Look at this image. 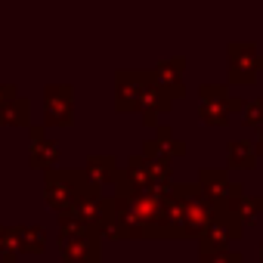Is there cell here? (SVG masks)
<instances>
[{
  "label": "cell",
  "mask_w": 263,
  "mask_h": 263,
  "mask_svg": "<svg viewBox=\"0 0 263 263\" xmlns=\"http://www.w3.org/2000/svg\"><path fill=\"white\" fill-rule=\"evenodd\" d=\"M260 71H263V53L254 44L229 47V78L232 81H254Z\"/></svg>",
  "instance_id": "obj_7"
},
{
  "label": "cell",
  "mask_w": 263,
  "mask_h": 263,
  "mask_svg": "<svg viewBox=\"0 0 263 263\" xmlns=\"http://www.w3.org/2000/svg\"><path fill=\"white\" fill-rule=\"evenodd\" d=\"M201 118L208 124H226L232 111H238V99L229 93V87L223 84H201Z\"/></svg>",
  "instance_id": "obj_5"
},
{
  "label": "cell",
  "mask_w": 263,
  "mask_h": 263,
  "mask_svg": "<svg viewBox=\"0 0 263 263\" xmlns=\"http://www.w3.org/2000/svg\"><path fill=\"white\" fill-rule=\"evenodd\" d=\"M232 214H235L241 223H254L257 214H263V195H248V198H241Z\"/></svg>",
  "instance_id": "obj_16"
},
{
  "label": "cell",
  "mask_w": 263,
  "mask_h": 263,
  "mask_svg": "<svg viewBox=\"0 0 263 263\" xmlns=\"http://www.w3.org/2000/svg\"><path fill=\"white\" fill-rule=\"evenodd\" d=\"M238 235H241V220L232 211L217 208L214 217L208 220V226L201 229L198 241H201V251H226Z\"/></svg>",
  "instance_id": "obj_4"
},
{
  "label": "cell",
  "mask_w": 263,
  "mask_h": 263,
  "mask_svg": "<svg viewBox=\"0 0 263 263\" xmlns=\"http://www.w3.org/2000/svg\"><path fill=\"white\" fill-rule=\"evenodd\" d=\"M260 263H263V241H260Z\"/></svg>",
  "instance_id": "obj_22"
},
{
  "label": "cell",
  "mask_w": 263,
  "mask_h": 263,
  "mask_svg": "<svg viewBox=\"0 0 263 263\" xmlns=\"http://www.w3.org/2000/svg\"><path fill=\"white\" fill-rule=\"evenodd\" d=\"M0 124H28V102L25 99H10L0 105Z\"/></svg>",
  "instance_id": "obj_15"
},
{
  "label": "cell",
  "mask_w": 263,
  "mask_h": 263,
  "mask_svg": "<svg viewBox=\"0 0 263 263\" xmlns=\"http://www.w3.org/2000/svg\"><path fill=\"white\" fill-rule=\"evenodd\" d=\"M155 90L152 71H121L118 74V108H143L146 96Z\"/></svg>",
  "instance_id": "obj_6"
},
{
  "label": "cell",
  "mask_w": 263,
  "mask_h": 263,
  "mask_svg": "<svg viewBox=\"0 0 263 263\" xmlns=\"http://www.w3.org/2000/svg\"><path fill=\"white\" fill-rule=\"evenodd\" d=\"M198 263H241V254L226 248V251H201Z\"/></svg>",
  "instance_id": "obj_17"
},
{
  "label": "cell",
  "mask_w": 263,
  "mask_h": 263,
  "mask_svg": "<svg viewBox=\"0 0 263 263\" xmlns=\"http://www.w3.org/2000/svg\"><path fill=\"white\" fill-rule=\"evenodd\" d=\"M96 186L87 180L84 171H50L47 174V201L59 208L62 214L71 211L84 195H90Z\"/></svg>",
  "instance_id": "obj_3"
},
{
  "label": "cell",
  "mask_w": 263,
  "mask_h": 263,
  "mask_svg": "<svg viewBox=\"0 0 263 263\" xmlns=\"http://www.w3.org/2000/svg\"><path fill=\"white\" fill-rule=\"evenodd\" d=\"M62 263H99V235L81 232L62 238Z\"/></svg>",
  "instance_id": "obj_9"
},
{
  "label": "cell",
  "mask_w": 263,
  "mask_h": 263,
  "mask_svg": "<svg viewBox=\"0 0 263 263\" xmlns=\"http://www.w3.org/2000/svg\"><path fill=\"white\" fill-rule=\"evenodd\" d=\"M87 180H90L96 189H102V186H115V189H118V183H121L118 161H115L111 155H93V158L87 161Z\"/></svg>",
  "instance_id": "obj_10"
},
{
  "label": "cell",
  "mask_w": 263,
  "mask_h": 263,
  "mask_svg": "<svg viewBox=\"0 0 263 263\" xmlns=\"http://www.w3.org/2000/svg\"><path fill=\"white\" fill-rule=\"evenodd\" d=\"M254 161H257V149H254L248 140H232V143H229V167L251 171Z\"/></svg>",
  "instance_id": "obj_13"
},
{
  "label": "cell",
  "mask_w": 263,
  "mask_h": 263,
  "mask_svg": "<svg viewBox=\"0 0 263 263\" xmlns=\"http://www.w3.org/2000/svg\"><path fill=\"white\" fill-rule=\"evenodd\" d=\"M44 115H47V124H71L74 99H71V87L68 84H50L47 87Z\"/></svg>",
  "instance_id": "obj_8"
},
{
  "label": "cell",
  "mask_w": 263,
  "mask_h": 263,
  "mask_svg": "<svg viewBox=\"0 0 263 263\" xmlns=\"http://www.w3.org/2000/svg\"><path fill=\"white\" fill-rule=\"evenodd\" d=\"M164 208L171 235H201V229L217 211L214 201L198 186H183V183H171V189L164 192Z\"/></svg>",
  "instance_id": "obj_2"
},
{
  "label": "cell",
  "mask_w": 263,
  "mask_h": 263,
  "mask_svg": "<svg viewBox=\"0 0 263 263\" xmlns=\"http://www.w3.org/2000/svg\"><path fill=\"white\" fill-rule=\"evenodd\" d=\"M59 158V146L44 137V130H34V146H31V167L50 171Z\"/></svg>",
  "instance_id": "obj_12"
},
{
  "label": "cell",
  "mask_w": 263,
  "mask_h": 263,
  "mask_svg": "<svg viewBox=\"0 0 263 263\" xmlns=\"http://www.w3.org/2000/svg\"><path fill=\"white\" fill-rule=\"evenodd\" d=\"M16 248H19L16 229H0V257H4V263H13V251Z\"/></svg>",
  "instance_id": "obj_18"
},
{
  "label": "cell",
  "mask_w": 263,
  "mask_h": 263,
  "mask_svg": "<svg viewBox=\"0 0 263 263\" xmlns=\"http://www.w3.org/2000/svg\"><path fill=\"white\" fill-rule=\"evenodd\" d=\"M257 146H260L257 152H263V127H260V137H257Z\"/></svg>",
  "instance_id": "obj_21"
},
{
  "label": "cell",
  "mask_w": 263,
  "mask_h": 263,
  "mask_svg": "<svg viewBox=\"0 0 263 263\" xmlns=\"http://www.w3.org/2000/svg\"><path fill=\"white\" fill-rule=\"evenodd\" d=\"M10 99H16V87H10V84H0V105H4V102H10Z\"/></svg>",
  "instance_id": "obj_20"
},
{
  "label": "cell",
  "mask_w": 263,
  "mask_h": 263,
  "mask_svg": "<svg viewBox=\"0 0 263 263\" xmlns=\"http://www.w3.org/2000/svg\"><path fill=\"white\" fill-rule=\"evenodd\" d=\"M111 201V217L105 223V235H171L164 192H127L118 189Z\"/></svg>",
  "instance_id": "obj_1"
},
{
  "label": "cell",
  "mask_w": 263,
  "mask_h": 263,
  "mask_svg": "<svg viewBox=\"0 0 263 263\" xmlns=\"http://www.w3.org/2000/svg\"><path fill=\"white\" fill-rule=\"evenodd\" d=\"M16 241L22 251H44L47 245V232L41 226H19L16 229Z\"/></svg>",
  "instance_id": "obj_14"
},
{
  "label": "cell",
  "mask_w": 263,
  "mask_h": 263,
  "mask_svg": "<svg viewBox=\"0 0 263 263\" xmlns=\"http://www.w3.org/2000/svg\"><path fill=\"white\" fill-rule=\"evenodd\" d=\"M152 81L158 90H164L171 99L183 93V59H171V62H161L155 71H152Z\"/></svg>",
  "instance_id": "obj_11"
},
{
  "label": "cell",
  "mask_w": 263,
  "mask_h": 263,
  "mask_svg": "<svg viewBox=\"0 0 263 263\" xmlns=\"http://www.w3.org/2000/svg\"><path fill=\"white\" fill-rule=\"evenodd\" d=\"M241 118H245V124H251V127L263 124V96H260V99H251L248 105H241Z\"/></svg>",
  "instance_id": "obj_19"
}]
</instances>
